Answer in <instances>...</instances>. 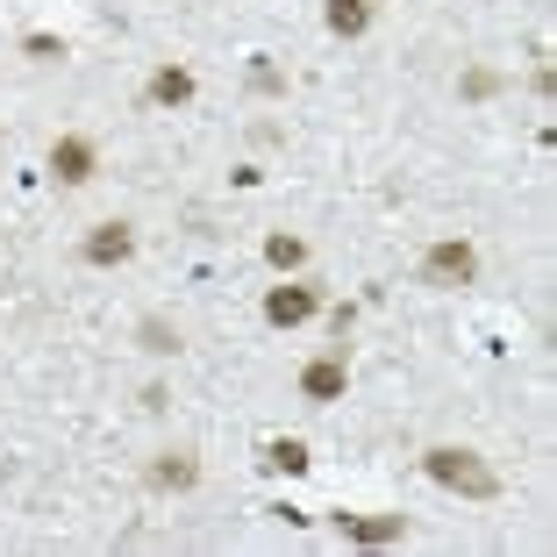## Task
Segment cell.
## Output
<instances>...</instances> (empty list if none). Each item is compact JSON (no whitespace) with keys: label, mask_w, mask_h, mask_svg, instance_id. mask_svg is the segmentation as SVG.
<instances>
[{"label":"cell","mask_w":557,"mask_h":557,"mask_svg":"<svg viewBox=\"0 0 557 557\" xmlns=\"http://www.w3.org/2000/svg\"><path fill=\"white\" fill-rule=\"evenodd\" d=\"M144 486L150 493H194L200 486V458L194 450H158V458L144 465Z\"/></svg>","instance_id":"obj_9"},{"label":"cell","mask_w":557,"mask_h":557,"mask_svg":"<svg viewBox=\"0 0 557 557\" xmlns=\"http://www.w3.org/2000/svg\"><path fill=\"white\" fill-rule=\"evenodd\" d=\"M79 258L94 264V272H122V264L136 258V222H94V230L79 236Z\"/></svg>","instance_id":"obj_5"},{"label":"cell","mask_w":557,"mask_h":557,"mask_svg":"<svg viewBox=\"0 0 557 557\" xmlns=\"http://www.w3.org/2000/svg\"><path fill=\"white\" fill-rule=\"evenodd\" d=\"M336 522V536L358 543V550H386V543H408V515H329Z\"/></svg>","instance_id":"obj_7"},{"label":"cell","mask_w":557,"mask_h":557,"mask_svg":"<svg viewBox=\"0 0 557 557\" xmlns=\"http://www.w3.org/2000/svg\"><path fill=\"white\" fill-rule=\"evenodd\" d=\"M344 394H350V364H344V350H322V358L300 364V400H308V408H336Z\"/></svg>","instance_id":"obj_6"},{"label":"cell","mask_w":557,"mask_h":557,"mask_svg":"<svg viewBox=\"0 0 557 557\" xmlns=\"http://www.w3.org/2000/svg\"><path fill=\"white\" fill-rule=\"evenodd\" d=\"M22 50H29L36 65H65V58H72V44H65V36H50V29H29V36H22Z\"/></svg>","instance_id":"obj_13"},{"label":"cell","mask_w":557,"mask_h":557,"mask_svg":"<svg viewBox=\"0 0 557 557\" xmlns=\"http://www.w3.org/2000/svg\"><path fill=\"white\" fill-rule=\"evenodd\" d=\"M422 479L443 493H458V500H500V472L479 458L472 443H429L422 450Z\"/></svg>","instance_id":"obj_1"},{"label":"cell","mask_w":557,"mask_h":557,"mask_svg":"<svg viewBox=\"0 0 557 557\" xmlns=\"http://www.w3.org/2000/svg\"><path fill=\"white\" fill-rule=\"evenodd\" d=\"M194 100H200L194 65H158L144 79V108H158V115H180V108H194Z\"/></svg>","instance_id":"obj_8"},{"label":"cell","mask_w":557,"mask_h":557,"mask_svg":"<svg viewBox=\"0 0 557 557\" xmlns=\"http://www.w3.org/2000/svg\"><path fill=\"white\" fill-rule=\"evenodd\" d=\"M144 350H150V358H180V329H172V322H158V314H150V322H144Z\"/></svg>","instance_id":"obj_14"},{"label":"cell","mask_w":557,"mask_h":557,"mask_svg":"<svg viewBox=\"0 0 557 557\" xmlns=\"http://www.w3.org/2000/svg\"><path fill=\"white\" fill-rule=\"evenodd\" d=\"M250 86H258V94H286V72H278L272 58H250Z\"/></svg>","instance_id":"obj_16"},{"label":"cell","mask_w":557,"mask_h":557,"mask_svg":"<svg viewBox=\"0 0 557 557\" xmlns=\"http://www.w3.org/2000/svg\"><path fill=\"white\" fill-rule=\"evenodd\" d=\"M50 180H58V186H86V180H94V172H100V144H94V136H79V129H65V136H50Z\"/></svg>","instance_id":"obj_4"},{"label":"cell","mask_w":557,"mask_h":557,"mask_svg":"<svg viewBox=\"0 0 557 557\" xmlns=\"http://www.w3.org/2000/svg\"><path fill=\"white\" fill-rule=\"evenodd\" d=\"M372 22H379V0H322V29L336 44H364Z\"/></svg>","instance_id":"obj_10"},{"label":"cell","mask_w":557,"mask_h":557,"mask_svg":"<svg viewBox=\"0 0 557 557\" xmlns=\"http://www.w3.org/2000/svg\"><path fill=\"white\" fill-rule=\"evenodd\" d=\"M258 314H264V329H308L314 314H322V286H308V278H278V286H264V300H258Z\"/></svg>","instance_id":"obj_3"},{"label":"cell","mask_w":557,"mask_h":557,"mask_svg":"<svg viewBox=\"0 0 557 557\" xmlns=\"http://www.w3.org/2000/svg\"><path fill=\"white\" fill-rule=\"evenodd\" d=\"M264 264H272L278 278H294V272H308V244H300L294 230H272V236H264Z\"/></svg>","instance_id":"obj_11"},{"label":"cell","mask_w":557,"mask_h":557,"mask_svg":"<svg viewBox=\"0 0 557 557\" xmlns=\"http://www.w3.org/2000/svg\"><path fill=\"white\" fill-rule=\"evenodd\" d=\"M500 86H508V79H500V72L472 65V72H465V79H458V94H465V100H493V94H500Z\"/></svg>","instance_id":"obj_15"},{"label":"cell","mask_w":557,"mask_h":557,"mask_svg":"<svg viewBox=\"0 0 557 557\" xmlns=\"http://www.w3.org/2000/svg\"><path fill=\"white\" fill-rule=\"evenodd\" d=\"M264 465H272V472H286V479H300V472H308V443H300V436H272V443H264Z\"/></svg>","instance_id":"obj_12"},{"label":"cell","mask_w":557,"mask_h":557,"mask_svg":"<svg viewBox=\"0 0 557 557\" xmlns=\"http://www.w3.org/2000/svg\"><path fill=\"white\" fill-rule=\"evenodd\" d=\"M422 286H436V294H465V286H479V244H465V236H436V244L422 250Z\"/></svg>","instance_id":"obj_2"}]
</instances>
